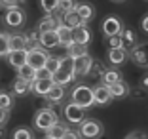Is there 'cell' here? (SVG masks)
I'll use <instances>...</instances> for the list:
<instances>
[{"mask_svg":"<svg viewBox=\"0 0 148 139\" xmlns=\"http://www.w3.org/2000/svg\"><path fill=\"white\" fill-rule=\"evenodd\" d=\"M53 84L55 86H63L65 88L66 84L74 82L76 80V74H74V59L69 55L65 57H59V69H57V73L51 76Z\"/></svg>","mask_w":148,"mask_h":139,"instance_id":"obj_1","label":"cell"},{"mask_svg":"<svg viewBox=\"0 0 148 139\" xmlns=\"http://www.w3.org/2000/svg\"><path fill=\"white\" fill-rule=\"evenodd\" d=\"M57 122H59V114L55 113L53 109H40L36 111L34 114V120H32V126L36 128L38 131H44V133H48L53 126H55Z\"/></svg>","mask_w":148,"mask_h":139,"instance_id":"obj_2","label":"cell"},{"mask_svg":"<svg viewBox=\"0 0 148 139\" xmlns=\"http://www.w3.org/2000/svg\"><path fill=\"white\" fill-rule=\"evenodd\" d=\"M70 103L78 105L82 109H87V107L95 105V101H93V88L86 86V84L74 86L72 91H70Z\"/></svg>","mask_w":148,"mask_h":139,"instance_id":"obj_3","label":"cell"},{"mask_svg":"<svg viewBox=\"0 0 148 139\" xmlns=\"http://www.w3.org/2000/svg\"><path fill=\"white\" fill-rule=\"evenodd\" d=\"M78 133L82 139H99L103 135V124L95 118H86L78 126Z\"/></svg>","mask_w":148,"mask_h":139,"instance_id":"obj_4","label":"cell"},{"mask_svg":"<svg viewBox=\"0 0 148 139\" xmlns=\"http://www.w3.org/2000/svg\"><path fill=\"white\" fill-rule=\"evenodd\" d=\"M101 29H103L105 38H108V36H120L125 27H123V21L118 15H106L103 25H101Z\"/></svg>","mask_w":148,"mask_h":139,"instance_id":"obj_5","label":"cell"},{"mask_svg":"<svg viewBox=\"0 0 148 139\" xmlns=\"http://www.w3.org/2000/svg\"><path fill=\"white\" fill-rule=\"evenodd\" d=\"M4 23H6V27H10V29H13V30L21 29V27L27 23V13H25V10L19 6V8H15V10L6 12Z\"/></svg>","mask_w":148,"mask_h":139,"instance_id":"obj_6","label":"cell"},{"mask_svg":"<svg viewBox=\"0 0 148 139\" xmlns=\"http://www.w3.org/2000/svg\"><path fill=\"white\" fill-rule=\"evenodd\" d=\"M63 114H65L66 122L74 124V126H80L86 120V109H82V107H78V105H74V103H66L65 109H63Z\"/></svg>","mask_w":148,"mask_h":139,"instance_id":"obj_7","label":"cell"},{"mask_svg":"<svg viewBox=\"0 0 148 139\" xmlns=\"http://www.w3.org/2000/svg\"><path fill=\"white\" fill-rule=\"evenodd\" d=\"M49 53L46 50L38 48V50H32V52H27V65L32 67L34 71H42L46 67V61H48Z\"/></svg>","mask_w":148,"mask_h":139,"instance_id":"obj_8","label":"cell"},{"mask_svg":"<svg viewBox=\"0 0 148 139\" xmlns=\"http://www.w3.org/2000/svg\"><path fill=\"white\" fill-rule=\"evenodd\" d=\"M59 25H61V19L57 17V15H44V17L38 21V25H36V30H38V35L55 33Z\"/></svg>","mask_w":148,"mask_h":139,"instance_id":"obj_9","label":"cell"},{"mask_svg":"<svg viewBox=\"0 0 148 139\" xmlns=\"http://www.w3.org/2000/svg\"><path fill=\"white\" fill-rule=\"evenodd\" d=\"M129 59L139 67H148V42H143L139 44L133 52H129Z\"/></svg>","mask_w":148,"mask_h":139,"instance_id":"obj_10","label":"cell"},{"mask_svg":"<svg viewBox=\"0 0 148 139\" xmlns=\"http://www.w3.org/2000/svg\"><path fill=\"white\" fill-rule=\"evenodd\" d=\"M120 38H122V48L125 50L127 53L133 52V50L139 46V40H137V33H135L133 29H129V27H125V29L122 30Z\"/></svg>","mask_w":148,"mask_h":139,"instance_id":"obj_11","label":"cell"},{"mask_svg":"<svg viewBox=\"0 0 148 139\" xmlns=\"http://www.w3.org/2000/svg\"><path fill=\"white\" fill-rule=\"evenodd\" d=\"M91 65H93V57L89 55V53L84 55V57L74 59V74H76V76H87Z\"/></svg>","mask_w":148,"mask_h":139,"instance_id":"obj_12","label":"cell"},{"mask_svg":"<svg viewBox=\"0 0 148 139\" xmlns=\"http://www.w3.org/2000/svg\"><path fill=\"white\" fill-rule=\"evenodd\" d=\"M61 25L69 27L70 30H76V29H80V27H84L86 23H84L82 17H80L78 13H76V10H72V12L61 13Z\"/></svg>","mask_w":148,"mask_h":139,"instance_id":"obj_13","label":"cell"},{"mask_svg":"<svg viewBox=\"0 0 148 139\" xmlns=\"http://www.w3.org/2000/svg\"><path fill=\"white\" fill-rule=\"evenodd\" d=\"M72 38H74V42L80 44V46H89V42L93 40V33L87 25H84V27H80V29L72 30Z\"/></svg>","mask_w":148,"mask_h":139,"instance_id":"obj_14","label":"cell"},{"mask_svg":"<svg viewBox=\"0 0 148 139\" xmlns=\"http://www.w3.org/2000/svg\"><path fill=\"white\" fill-rule=\"evenodd\" d=\"M93 101L95 105H108L112 101V95H110V90L103 84H97L93 88Z\"/></svg>","mask_w":148,"mask_h":139,"instance_id":"obj_15","label":"cell"},{"mask_svg":"<svg viewBox=\"0 0 148 139\" xmlns=\"http://www.w3.org/2000/svg\"><path fill=\"white\" fill-rule=\"evenodd\" d=\"M129 57V53L123 48H116V50H108V63L112 65V69H118L120 65H123Z\"/></svg>","mask_w":148,"mask_h":139,"instance_id":"obj_16","label":"cell"},{"mask_svg":"<svg viewBox=\"0 0 148 139\" xmlns=\"http://www.w3.org/2000/svg\"><path fill=\"white\" fill-rule=\"evenodd\" d=\"M76 13L82 17L84 23H89L93 17H95V8H93V4H89V2H78Z\"/></svg>","mask_w":148,"mask_h":139,"instance_id":"obj_17","label":"cell"},{"mask_svg":"<svg viewBox=\"0 0 148 139\" xmlns=\"http://www.w3.org/2000/svg\"><path fill=\"white\" fill-rule=\"evenodd\" d=\"M118 82H123V76H122V73L118 69H106V73L103 74V80H101V84L103 86H106V88H110V86H114V84H118Z\"/></svg>","mask_w":148,"mask_h":139,"instance_id":"obj_18","label":"cell"},{"mask_svg":"<svg viewBox=\"0 0 148 139\" xmlns=\"http://www.w3.org/2000/svg\"><path fill=\"white\" fill-rule=\"evenodd\" d=\"M65 95H66L65 88H63V86H55V84H53V88L46 93L44 99L48 101V103H51V105H59L63 99H65Z\"/></svg>","mask_w":148,"mask_h":139,"instance_id":"obj_19","label":"cell"},{"mask_svg":"<svg viewBox=\"0 0 148 139\" xmlns=\"http://www.w3.org/2000/svg\"><path fill=\"white\" fill-rule=\"evenodd\" d=\"M31 91H32V82H27V80L17 78L15 82L12 84V93H13V95L23 97V95H29Z\"/></svg>","mask_w":148,"mask_h":139,"instance_id":"obj_20","label":"cell"},{"mask_svg":"<svg viewBox=\"0 0 148 139\" xmlns=\"http://www.w3.org/2000/svg\"><path fill=\"white\" fill-rule=\"evenodd\" d=\"M6 59H8L10 67H13V69L17 71V69H21L23 65H27V52L25 50H21V52H12Z\"/></svg>","mask_w":148,"mask_h":139,"instance_id":"obj_21","label":"cell"},{"mask_svg":"<svg viewBox=\"0 0 148 139\" xmlns=\"http://www.w3.org/2000/svg\"><path fill=\"white\" fill-rule=\"evenodd\" d=\"M55 35H57V38H59V44H61L63 48H69L70 44L74 42V38H72V30H70L69 27H65V25H59V27H57Z\"/></svg>","mask_w":148,"mask_h":139,"instance_id":"obj_22","label":"cell"},{"mask_svg":"<svg viewBox=\"0 0 148 139\" xmlns=\"http://www.w3.org/2000/svg\"><path fill=\"white\" fill-rule=\"evenodd\" d=\"M108 90H110V95H112V99H125V97L129 95L131 88L127 86V82L123 80V82H118V84H114V86H110Z\"/></svg>","mask_w":148,"mask_h":139,"instance_id":"obj_23","label":"cell"},{"mask_svg":"<svg viewBox=\"0 0 148 139\" xmlns=\"http://www.w3.org/2000/svg\"><path fill=\"white\" fill-rule=\"evenodd\" d=\"M51 88H53V80L51 78L49 80H34V82H32V93L46 97V93H48Z\"/></svg>","mask_w":148,"mask_h":139,"instance_id":"obj_24","label":"cell"},{"mask_svg":"<svg viewBox=\"0 0 148 139\" xmlns=\"http://www.w3.org/2000/svg\"><path fill=\"white\" fill-rule=\"evenodd\" d=\"M40 48V35L38 30H29L25 35V50L27 52H32V50H38Z\"/></svg>","mask_w":148,"mask_h":139,"instance_id":"obj_25","label":"cell"},{"mask_svg":"<svg viewBox=\"0 0 148 139\" xmlns=\"http://www.w3.org/2000/svg\"><path fill=\"white\" fill-rule=\"evenodd\" d=\"M55 46H59V38H57L55 33H46V35H40V48L42 50H51L55 48Z\"/></svg>","mask_w":148,"mask_h":139,"instance_id":"obj_26","label":"cell"},{"mask_svg":"<svg viewBox=\"0 0 148 139\" xmlns=\"http://www.w3.org/2000/svg\"><path fill=\"white\" fill-rule=\"evenodd\" d=\"M40 6L46 12V15H57V17L61 15V12H59V0H42Z\"/></svg>","mask_w":148,"mask_h":139,"instance_id":"obj_27","label":"cell"},{"mask_svg":"<svg viewBox=\"0 0 148 139\" xmlns=\"http://www.w3.org/2000/svg\"><path fill=\"white\" fill-rule=\"evenodd\" d=\"M10 48H12V52H21V50H25V35H21V33L10 35Z\"/></svg>","mask_w":148,"mask_h":139,"instance_id":"obj_28","label":"cell"},{"mask_svg":"<svg viewBox=\"0 0 148 139\" xmlns=\"http://www.w3.org/2000/svg\"><path fill=\"white\" fill-rule=\"evenodd\" d=\"M106 73V69H105V65L101 63L99 59H93V65H91V69H89V78H93V80H103V74Z\"/></svg>","mask_w":148,"mask_h":139,"instance_id":"obj_29","label":"cell"},{"mask_svg":"<svg viewBox=\"0 0 148 139\" xmlns=\"http://www.w3.org/2000/svg\"><path fill=\"white\" fill-rule=\"evenodd\" d=\"M66 55L69 57H72V59H78V57H84V55H87V46H80V44H76V42H72L66 48Z\"/></svg>","mask_w":148,"mask_h":139,"instance_id":"obj_30","label":"cell"},{"mask_svg":"<svg viewBox=\"0 0 148 139\" xmlns=\"http://www.w3.org/2000/svg\"><path fill=\"white\" fill-rule=\"evenodd\" d=\"M17 78L27 80V82H34L36 80V71L29 65H23L21 69H17Z\"/></svg>","mask_w":148,"mask_h":139,"instance_id":"obj_31","label":"cell"},{"mask_svg":"<svg viewBox=\"0 0 148 139\" xmlns=\"http://www.w3.org/2000/svg\"><path fill=\"white\" fill-rule=\"evenodd\" d=\"M12 53L10 48V35L8 33H0V57H8Z\"/></svg>","mask_w":148,"mask_h":139,"instance_id":"obj_32","label":"cell"},{"mask_svg":"<svg viewBox=\"0 0 148 139\" xmlns=\"http://www.w3.org/2000/svg\"><path fill=\"white\" fill-rule=\"evenodd\" d=\"M12 107H13V93H10V91H4V90H0V109L10 111Z\"/></svg>","mask_w":148,"mask_h":139,"instance_id":"obj_33","label":"cell"},{"mask_svg":"<svg viewBox=\"0 0 148 139\" xmlns=\"http://www.w3.org/2000/svg\"><path fill=\"white\" fill-rule=\"evenodd\" d=\"M12 139H34V133H32V130H29V128L19 126V128L13 130Z\"/></svg>","mask_w":148,"mask_h":139,"instance_id":"obj_34","label":"cell"},{"mask_svg":"<svg viewBox=\"0 0 148 139\" xmlns=\"http://www.w3.org/2000/svg\"><path fill=\"white\" fill-rule=\"evenodd\" d=\"M66 128H69V126H65L63 122H57V124H55V126H53L46 135H49V137H55V139H61V137H63V133L66 131Z\"/></svg>","mask_w":148,"mask_h":139,"instance_id":"obj_35","label":"cell"},{"mask_svg":"<svg viewBox=\"0 0 148 139\" xmlns=\"http://www.w3.org/2000/svg\"><path fill=\"white\" fill-rule=\"evenodd\" d=\"M44 69L48 71L49 74H55L57 73V69H59V57H55V55H49L48 57V61H46V67H44Z\"/></svg>","mask_w":148,"mask_h":139,"instance_id":"obj_36","label":"cell"},{"mask_svg":"<svg viewBox=\"0 0 148 139\" xmlns=\"http://www.w3.org/2000/svg\"><path fill=\"white\" fill-rule=\"evenodd\" d=\"M76 6H78V2H72V0H63V2H59V12H61V13L72 12V10H76Z\"/></svg>","mask_w":148,"mask_h":139,"instance_id":"obj_37","label":"cell"},{"mask_svg":"<svg viewBox=\"0 0 148 139\" xmlns=\"http://www.w3.org/2000/svg\"><path fill=\"white\" fill-rule=\"evenodd\" d=\"M106 46H108V50H116V48H122V38L120 36H108V38H105Z\"/></svg>","mask_w":148,"mask_h":139,"instance_id":"obj_38","label":"cell"},{"mask_svg":"<svg viewBox=\"0 0 148 139\" xmlns=\"http://www.w3.org/2000/svg\"><path fill=\"white\" fill-rule=\"evenodd\" d=\"M15 8H19V2H15V0H2L0 2V10L10 12V10H15Z\"/></svg>","mask_w":148,"mask_h":139,"instance_id":"obj_39","label":"cell"},{"mask_svg":"<svg viewBox=\"0 0 148 139\" xmlns=\"http://www.w3.org/2000/svg\"><path fill=\"white\" fill-rule=\"evenodd\" d=\"M61 139H82L78 133V130H74V128H66V131L63 133Z\"/></svg>","mask_w":148,"mask_h":139,"instance_id":"obj_40","label":"cell"},{"mask_svg":"<svg viewBox=\"0 0 148 139\" xmlns=\"http://www.w3.org/2000/svg\"><path fill=\"white\" fill-rule=\"evenodd\" d=\"M49 78H51V74H49L46 69L36 71V80H49Z\"/></svg>","mask_w":148,"mask_h":139,"instance_id":"obj_41","label":"cell"},{"mask_svg":"<svg viewBox=\"0 0 148 139\" xmlns=\"http://www.w3.org/2000/svg\"><path fill=\"white\" fill-rule=\"evenodd\" d=\"M10 118V111H4V109H0V128L4 126L6 122H8Z\"/></svg>","mask_w":148,"mask_h":139,"instance_id":"obj_42","label":"cell"},{"mask_svg":"<svg viewBox=\"0 0 148 139\" xmlns=\"http://www.w3.org/2000/svg\"><path fill=\"white\" fill-rule=\"evenodd\" d=\"M125 139H146V135H144L143 131H133V133H129Z\"/></svg>","mask_w":148,"mask_h":139,"instance_id":"obj_43","label":"cell"},{"mask_svg":"<svg viewBox=\"0 0 148 139\" xmlns=\"http://www.w3.org/2000/svg\"><path fill=\"white\" fill-rule=\"evenodd\" d=\"M129 93H133V97H137V99H144V91L143 90H133V91H129Z\"/></svg>","mask_w":148,"mask_h":139,"instance_id":"obj_44","label":"cell"},{"mask_svg":"<svg viewBox=\"0 0 148 139\" xmlns=\"http://www.w3.org/2000/svg\"><path fill=\"white\" fill-rule=\"evenodd\" d=\"M140 27H143L144 33H148V15H144V17H143V21H140Z\"/></svg>","mask_w":148,"mask_h":139,"instance_id":"obj_45","label":"cell"},{"mask_svg":"<svg viewBox=\"0 0 148 139\" xmlns=\"http://www.w3.org/2000/svg\"><path fill=\"white\" fill-rule=\"evenodd\" d=\"M140 84H143V88L144 90H148V73L143 76V80H140Z\"/></svg>","mask_w":148,"mask_h":139,"instance_id":"obj_46","label":"cell"},{"mask_svg":"<svg viewBox=\"0 0 148 139\" xmlns=\"http://www.w3.org/2000/svg\"><path fill=\"white\" fill-rule=\"evenodd\" d=\"M0 139H6V128L4 126L0 128Z\"/></svg>","mask_w":148,"mask_h":139,"instance_id":"obj_47","label":"cell"},{"mask_svg":"<svg viewBox=\"0 0 148 139\" xmlns=\"http://www.w3.org/2000/svg\"><path fill=\"white\" fill-rule=\"evenodd\" d=\"M44 139H55V137H49V135H46V137H44Z\"/></svg>","mask_w":148,"mask_h":139,"instance_id":"obj_48","label":"cell"}]
</instances>
